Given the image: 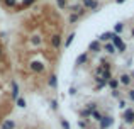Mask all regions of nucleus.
I'll use <instances>...</instances> for the list:
<instances>
[{
    "instance_id": "24",
    "label": "nucleus",
    "mask_w": 134,
    "mask_h": 129,
    "mask_svg": "<svg viewBox=\"0 0 134 129\" xmlns=\"http://www.w3.org/2000/svg\"><path fill=\"white\" fill-rule=\"evenodd\" d=\"M34 2H36V0H22V3H20V7H22V9H26V7H31V5H32Z\"/></svg>"
},
{
    "instance_id": "31",
    "label": "nucleus",
    "mask_w": 134,
    "mask_h": 129,
    "mask_svg": "<svg viewBox=\"0 0 134 129\" xmlns=\"http://www.w3.org/2000/svg\"><path fill=\"white\" fill-rule=\"evenodd\" d=\"M126 105H127V104H126V100L124 99H119V109H126Z\"/></svg>"
},
{
    "instance_id": "16",
    "label": "nucleus",
    "mask_w": 134,
    "mask_h": 129,
    "mask_svg": "<svg viewBox=\"0 0 134 129\" xmlns=\"http://www.w3.org/2000/svg\"><path fill=\"white\" fill-rule=\"evenodd\" d=\"M104 49H105V53H107V54H115V48L112 46V43H105Z\"/></svg>"
},
{
    "instance_id": "39",
    "label": "nucleus",
    "mask_w": 134,
    "mask_h": 129,
    "mask_svg": "<svg viewBox=\"0 0 134 129\" xmlns=\"http://www.w3.org/2000/svg\"><path fill=\"white\" fill-rule=\"evenodd\" d=\"M132 129H134V127H132Z\"/></svg>"
},
{
    "instance_id": "32",
    "label": "nucleus",
    "mask_w": 134,
    "mask_h": 129,
    "mask_svg": "<svg viewBox=\"0 0 134 129\" xmlns=\"http://www.w3.org/2000/svg\"><path fill=\"white\" fill-rule=\"evenodd\" d=\"M31 41H32V44H41V37L39 36H34Z\"/></svg>"
},
{
    "instance_id": "9",
    "label": "nucleus",
    "mask_w": 134,
    "mask_h": 129,
    "mask_svg": "<svg viewBox=\"0 0 134 129\" xmlns=\"http://www.w3.org/2000/svg\"><path fill=\"white\" fill-rule=\"evenodd\" d=\"M10 87H12V92H10V97H12V99L15 100L17 97H19V93H20V90H19V85H17V82H15V80H12V82H10Z\"/></svg>"
},
{
    "instance_id": "36",
    "label": "nucleus",
    "mask_w": 134,
    "mask_h": 129,
    "mask_svg": "<svg viewBox=\"0 0 134 129\" xmlns=\"http://www.w3.org/2000/svg\"><path fill=\"white\" fill-rule=\"evenodd\" d=\"M126 0H115V3H124Z\"/></svg>"
},
{
    "instance_id": "3",
    "label": "nucleus",
    "mask_w": 134,
    "mask_h": 129,
    "mask_svg": "<svg viewBox=\"0 0 134 129\" xmlns=\"http://www.w3.org/2000/svg\"><path fill=\"white\" fill-rule=\"evenodd\" d=\"M122 119H124V124L131 126V124L134 122V110L132 109H126L124 114H122Z\"/></svg>"
},
{
    "instance_id": "4",
    "label": "nucleus",
    "mask_w": 134,
    "mask_h": 129,
    "mask_svg": "<svg viewBox=\"0 0 134 129\" xmlns=\"http://www.w3.org/2000/svg\"><path fill=\"white\" fill-rule=\"evenodd\" d=\"M117 82H119V85L129 87V85H131V83H132V78H131V75H129V73H122V75H119Z\"/></svg>"
},
{
    "instance_id": "21",
    "label": "nucleus",
    "mask_w": 134,
    "mask_h": 129,
    "mask_svg": "<svg viewBox=\"0 0 134 129\" xmlns=\"http://www.w3.org/2000/svg\"><path fill=\"white\" fill-rule=\"evenodd\" d=\"M3 5L9 7V9H14L17 5V0H3Z\"/></svg>"
},
{
    "instance_id": "5",
    "label": "nucleus",
    "mask_w": 134,
    "mask_h": 129,
    "mask_svg": "<svg viewBox=\"0 0 134 129\" xmlns=\"http://www.w3.org/2000/svg\"><path fill=\"white\" fill-rule=\"evenodd\" d=\"M29 68L32 70L34 73H43L44 71V63H43V61H36V60H34V61H31Z\"/></svg>"
},
{
    "instance_id": "38",
    "label": "nucleus",
    "mask_w": 134,
    "mask_h": 129,
    "mask_svg": "<svg viewBox=\"0 0 134 129\" xmlns=\"http://www.w3.org/2000/svg\"><path fill=\"white\" fill-rule=\"evenodd\" d=\"M131 36H132V39H134V27H132V31H131Z\"/></svg>"
},
{
    "instance_id": "17",
    "label": "nucleus",
    "mask_w": 134,
    "mask_h": 129,
    "mask_svg": "<svg viewBox=\"0 0 134 129\" xmlns=\"http://www.w3.org/2000/svg\"><path fill=\"white\" fill-rule=\"evenodd\" d=\"M122 31H124V24H122V22H117V24L114 26V31H112V32H114V34H117V36H119V34H121Z\"/></svg>"
},
{
    "instance_id": "12",
    "label": "nucleus",
    "mask_w": 134,
    "mask_h": 129,
    "mask_svg": "<svg viewBox=\"0 0 134 129\" xmlns=\"http://www.w3.org/2000/svg\"><path fill=\"white\" fill-rule=\"evenodd\" d=\"M15 127V121L14 119H5L2 122V126H0V129H14Z\"/></svg>"
},
{
    "instance_id": "25",
    "label": "nucleus",
    "mask_w": 134,
    "mask_h": 129,
    "mask_svg": "<svg viewBox=\"0 0 134 129\" xmlns=\"http://www.w3.org/2000/svg\"><path fill=\"white\" fill-rule=\"evenodd\" d=\"M59 124H61L63 129H71V126H70V122L66 119H59Z\"/></svg>"
},
{
    "instance_id": "6",
    "label": "nucleus",
    "mask_w": 134,
    "mask_h": 129,
    "mask_svg": "<svg viewBox=\"0 0 134 129\" xmlns=\"http://www.w3.org/2000/svg\"><path fill=\"white\" fill-rule=\"evenodd\" d=\"M71 12H73V14H76L78 17H82V15H85L87 9L82 5V3H75V5H71Z\"/></svg>"
},
{
    "instance_id": "22",
    "label": "nucleus",
    "mask_w": 134,
    "mask_h": 129,
    "mask_svg": "<svg viewBox=\"0 0 134 129\" xmlns=\"http://www.w3.org/2000/svg\"><path fill=\"white\" fill-rule=\"evenodd\" d=\"M90 110L88 109H82V110H80V116H82L83 117V119H90Z\"/></svg>"
},
{
    "instance_id": "35",
    "label": "nucleus",
    "mask_w": 134,
    "mask_h": 129,
    "mask_svg": "<svg viewBox=\"0 0 134 129\" xmlns=\"http://www.w3.org/2000/svg\"><path fill=\"white\" fill-rule=\"evenodd\" d=\"M70 93H71V95H75V93H76V90H75V87H71V88H70Z\"/></svg>"
},
{
    "instance_id": "34",
    "label": "nucleus",
    "mask_w": 134,
    "mask_h": 129,
    "mask_svg": "<svg viewBox=\"0 0 134 129\" xmlns=\"http://www.w3.org/2000/svg\"><path fill=\"white\" fill-rule=\"evenodd\" d=\"M127 95H129V99H131L132 102H134V88H132V90H129V93H127Z\"/></svg>"
},
{
    "instance_id": "20",
    "label": "nucleus",
    "mask_w": 134,
    "mask_h": 129,
    "mask_svg": "<svg viewBox=\"0 0 134 129\" xmlns=\"http://www.w3.org/2000/svg\"><path fill=\"white\" fill-rule=\"evenodd\" d=\"M90 119H93V121H97V122H98V121L102 119V112H100V110H93V112L90 114Z\"/></svg>"
},
{
    "instance_id": "26",
    "label": "nucleus",
    "mask_w": 134,
    "mask_h": 129,
    "mask_svg": "<svg viewBox=\"0 0 134 129\" xmlns=\"http://www.w3.org/2000/svg\"><path fill=\"white\" fill-rule=\"evenodd\" d=\"M85 109H88L90 112H93V110H97V104H95V102H88Z\"/></svg>"
},
{
    "instance_id": "27",
    "label": "nucleus",
    "mask_w": 134,
    "mask_h": 129,
    "mask_svg": "<svg viewBox=\"0 0 134 129\" xmlns=\"http://www.w3.org/2000/svg\"><path fill=\"white\" fill-rule=\"evenodd\" d=\"M78 19H80V17L78 15H76V14H71V15H70V22H71V24H75V22H78Z\"/></svg>"
},
{
    "instance_id": "8",
    "label": "nucleus",
    "mask_w": 134,
    "mask_h": 129,
    "mask_svg": "<svg viewBox=\"0 0 134 129\" xmlns=\"http://www.w3.org/2000/svg\"><path fill=\"white\" fill-rule=\"evenodd\" d=\"M82 5L85 7V9H88V10H95L98 7V2L97 0H82Z\"/></svg>"
},
{
    "instance_id": "19",
    "label": "nucleus",
    "mask_w": 134,
    "mask_h": 129,
    "mask_svg": "<svg viewBox=\"0 0 134 129\" xmlns=\"http://www.w3.org/2000/svg\"><path fill=\"white\" fill-rule=\"evenodd\" d=\"M75 36H76V32H71L68 37H66V41H65V48H70V46H71V43H73V39H75Z\"/></svg>"
},
{
    "instance_id": "10",
    "label": "nucleus",
    "mask_w": 134,
    "mask_h": 129,
    "mask_svg": "<svg viewBox=\"0 0 134 129\" xmlns=\"http://www.w3.org/2000/svg\"><path fill=\"white\" fill-rule=\"evenodd\" d=\"M51 46L54 48V49H58V48L61 46V36H59V34H53L51 36Z\"/></svg>"
},
{
    "instance_id": "23",
    "label": "nucleus",
    "mask_w": 134,
    "mask_h": 129,
    "mask_svg": "<svg viewBox=\"0 0 134 129\" xmlns=\"http://www.w3.org/2000/svg\"><path fill=\"white\" fill-rule=\"evenodd\" d=\"M56 3H58V7L61 10H65L66 7H68V2H66V0H56Z\"/></svg>"
},
{
    "instance_id": "33",
    "label": "nucleus",
    "mask_w": 134,
    "mask_h": 129,
    "mask_svg": "<svg viewBox=\"0 0 134 129\" xmlns=\"http://www.w3.org/2000/svg\"><path fill=\"white\" fill-rule=\"evenodd\" d=\"M112 97L114 99H121V92L119 90H112Z\"/></svg>"
},
{
    "instance_id": "18",
    "label": "nucleus",
    "mask_w": 134,
    "mask_h": 129,
    "mask_svg": "<svg viewBox=\"0 0 134 129\" xmlns=\"http://www.w3.org/2000/svg\"><path fill=\"white\" fill-rule=\"evenodd\" d=\"M15 104H17V107H20V109H24V107L27 105V102H26V99H24V97H17V99H15Z\"/></svg>"
},
{
    "instance_id": "7",
    "label": "nucleus",
    "mask_w": 134,
    "mask_h": 129,
    "mask_svg": "<svg viewBox=\"0 0 134 129\" xmlns=\"http://www.w3.org/2000/svg\"><path fill=\"white\" fill-rule=\"evenodd\" d=\"M88 49L92 51V53H100V51H102V43L98 39L92 41V43L88 44Z\"/></svg>"
},
{
    "instance_id": "11",
    "label": "nucleus",
    "mask_w": 134,
    "mask_h": 129,
    "mask_svg": "<svg viewBox=\"0 0 134 129\" xmlns=\"http://www.w3.org/2000/svg\"><path fill=\"white\" fill-rule=\"evenodd\" d=\"M48 85L51 87V88H58V76H56L54 73H51V75L48 76Z\"/></svg>"
},
{
    "instance_id": "1",
    "label": "nucleus",
    "mask_w": 134,
    "mask_h": 129,
    "mask_svg": "<svg viewBox=\"0 0 134 129\" xmlns=\"http://www.w3.org/2000/svg\"><path fill=\"white\" fill-rule=\"evenodd\" d=\"M110 41H112V46L115 48V51H119V53H124L126 48H127V46H126V43L122 41V37L117 36V34H114V37H112Z\"/></svg>"
},
{
    "instance_id": "29",
    "label": "nucleus",
    "mask_w": 134,
    "mask_h": 129,
    "mask_svg": "<svg viewBox=\"0 0 134 129\" xmlns=\"http://www.w3.org/2000/svg\"><path fill=\"white\" fill-rule=\"evenodd\" d=\"M78 127L87 129V127H88V122H87V121H78Z\"/></svg>"
},
{
    "instance_id": "30",
    "label": "nucleus",
    "mask_w": 134,
    "mask_h": 129,
    "mask_svg": "<svg viewBox=\"0 0 134 129\" xmlns=\"http://www.w3.org/2000/svg\"><path fill=\"white\" fill-rule=\"evenodd\" d=\"M100 66H102L104 70H110V63H109V61H105V60L102 61V65H100Z\"/></svg>"
},
{
    "instance_id": "13",
    "label": "nucleus",
    "mask_w": 134,
    "mask_h": 129,
    "mask_svg": "<svg viewBox=\"0 0 134 129\" xmlns=\"http://www.w3.org/2000/svg\"><path fill=\"white\" fill-rule=\"evenodd\" d=\"M112 37H114V32H104V34L98 36V41H100V43H107V41L112 39Z\"/></svg>"
},
{
    "instance_id": "14",
    "label": "nucleus",
    "mask_w": 134,
    "mask_h": 129,
    "mask_svg": "<svg viewBox=\"0 0 134 129\" xmlns=\"http://www.w3.org/2000/svg\"><path fill=\"white\" fill-rule=\"evenodd\" d=\"M87 61H88V54H87V53H82L78 58H76V65H78V66H83Z\"/></svg>"
},
{
    "instance_id": "37",
    "label": "nucleus",
    "mask_w": 134,
    "mask_h": 129,
    "mask_svg": "<svg viewBox=\"0 0 134 129\" xmlns=\"http://www.w3.org/2000/svg\"><path fill=\"white\" fill-rule=\"evenodd\" d=\"M3 56V49H2V46H0V58Z\"/></svg>"
},
{
    "instance_id": "28",
    "label": "nucleus",
    "mask_w": 134,
    "mask_h": 129,
    "mask_svg": "<svg viewBox=\"0 0 134 129\" xmlns=\"http://www.w3.org/2000/svg\"><path fill=\"white\" fill-rule=\"evenodd\" d=\"M49 105H51L53 110H58V102H56L54 99H51V102H49Z\"/></svg>"
},
{
    "instance_id": "2",
    "label": "nucleus",
    "mask_w": 134,
    "mask_h": 129,
    "mask_svg": "<svg viewBox=\"0 0 134 129\" xmlns=\"http://www.w3.org/2000/svg\"><path fill=\"white\" fill-rule=\"evenodd\" d=\"M114 124V117L112 116H102V119L98 121V127L100 129H109Z\"/></svg>"
},
{
    "instance_id": "15",
    "label": "nucleus",
    "mask_w": 134,
    "mask_h": 129,
    "mask_svg": "<svg viewBox=\"0 0 134 129\" xmlns=\"http://www.w3.org/2000/svg\"><path fill=\"white\" fill-rule=\"evenodd\" d=\"M107 87H109L110 90H117V88H119V82H117V78H114V76H112V78L107 82Z\"/></svg>"
}]
</instances>
